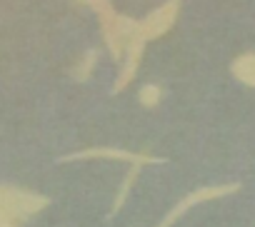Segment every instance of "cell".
Here are the masks:
<instances>
[{"label":"cell","mask_w":255,"mask_h":227,"mask_svg":"<svg viewBox=\"0 0 255 227\" xmlns=\"http://www.w3.org/2000/svg\"><path fill=\"white\" fill-rule=\"evenodd\" d=\"M80 3L90 5L100 20V28H103V38H105V45L113 55V60H120L123 53H125V45L133 35H138L140 30V20H133L128 15H120L115 13V8L110 5V0H80Z\"/></svg>","instance_id":"1"},{"label":"cell","mask_w":255,"mask_h":227,"mask_svg":"<svg viewBox=\"0 0 255 227\" xmlns=\"http://www.w3.org/2000/svg\"><path fill=\"white\" fill-rule=\"evenodd\" d=\"M0 227H15V220H13V217H8L3 210H0Z\"/></svg>","instance_id":"11"},{"label":"cell","mask_w":255,"mask_h":227,"mask_svg":"<svg viewBox=\"0 0 255 227\" xmlns=\"http://www.w3.org/2000/svg\"><path fill=\"white\" fill-rule=\"evenodd\" d=\"M160 97H163V90L158 85H143L140 87V102L145 107H155L160 102Z\"/></svg>","instance_id":"10"},{"label":"cell","mask_w":255,"mask_h":227,"mask_svg":"<svg viewBox=\"0 0 255 227\" xmlns=\"http://www.w3.org/2000/svg\"><path fill=\"white\" fill-rule=\"evenodd\" d=\"M145 43H148V40L140 35V30H138V35H133L130 40H128L125 53H123V68H120V75H118V80H115V85H113V92L125 90L128 85H130V80L135 77L138 65H140V60H143Z\"/></svg>","instance_id":"6"},{"label":"cell","mask_w":255,"mask_h":227,"mask_svg":"<svg viewBox=\"0 0 255 227\" xmlns=\"http://www.w3.org/2000/svg\"><path fill=\"white\" fill-rule=\"evenodd\" d=\"M178 13H180V0H168V3H163L160 8H155L153 13H148L140 20V35L145 40H155V38L165 35L175 25Z\"/></svg>","instance_id":"5"},{"label":"cell","mask_w":255,"mask_h":227,"mask_svg":"<svg viewBox=\"0 0 255 227\" xmlns=\"http://www.w3.org/2000/svg\"><path fill=\"white\" fill-rule=\"evenodd\" d=\"M48 205H50V200L45 195L20 190V187H13V185H0V210L8 217H13L15 222L45 210Z\"/></svg>","instance_id":"2"},{"label":"cell","mask_w":255,"mask_h":227,"mask_svg":"<svg viewBox=\"0 0 255 227\" xmlns=\"http://www.w3.org/2000/svg\"><path fill=\"white\" fill-rule=\"evenodd\" d=\"M93 157L120 160V162H130V165H160V162H165L163 157H155L150 152H130V150H120V148H88V150H78V152H70V155L60 157V162L93 160Z\"/></svg>","instance_id":"4"},{"label":"cell","mask_w":255,"mask_h":227,"mask_svg":"<svg viewBox=\"0 0 255 227\" xmlns=\"http://www.w3.org/2000/svg\"><path fill=\"white\" fill-rule=\"evenodd\" d=\"M230 73L235 75V80H240L248 87H255V53H243L233 60Z\"/></svg>","instance_id":"7"},{"label":"cell","mask_w":255,"mask_h":227,"mask_svg":"<svg viewBox=\"0 0 255 227\" xmlns=\"http://www.w3.org/2000/svg\"><path fill=\"white\" fill-rule=\"evenodd\" d=\"M140 167H143V165H133L130 170L125 172V177H123V182H120V190H118V195H115V200H113L110 217H113V215H118V212H120V207L125 205V200H128V192H130L133 182L138 180V172H140Z\"/></svg>","instance_id":"8"},{"label":"cell","mask_w":255,"mask_h":227,"mask_svg":"<svg viewBox=\"0 0 255 227\" xmlns=\"http://www.w3.org/2000/svg\"><path fill=\"white\" fill-rule=\"evenodd\" d=\"M95 60H98V53H95V50H88V53L78 60V65H75V70H73V77H75L78 82H85V80L90 77L93 68H95Z\"/></svg>","instance_id":"9"},{"label":"cell","mask_w":255,"mask_h":227,"mask_svg":"<svg viewBox=\"0 0 255 227\" xmlns=\"http://www.w3.org/2000/svg\"><path fill=\"white\" fill-rule=\"evenodd\" d=\"M240 190V182H228V185H205V187H200V190H195V192H190V195H185L155 227H173L193 205H200V202H208V200H218V197H225V195H233V192H238Z\"/></svg>","instance_id":"3"}]
</instances>
